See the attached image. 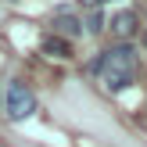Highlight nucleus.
I'll use <instances>...</instances> for the list:
<instances>
[{"label": "nucleus", "mask_w": 147, "mask_h": 147, "mask_svg": "<svg viewBox=\"0 0 147 147\" xmlns=\"http://www.w3.org/2000/svg\"><path fill=\"white\" fill-rule=\"evenodd\" d=\"M90 72L104 83L108 93H126L140 76V50L133 43H115L90 61Z\"/></svg>", "instance_id": "obj_1"}, {"label": "nucleus", "mask_w": 147, "mask_h": 147, "mask_svg": "<svg viewBox=\"0 0 147 147\" xmlns=\"http://www.w3.org/2000/svg\"><path fill=\"white\" fill-rule=\"evenodd\" d=\"M0 108H4V115L11 122H25L29 115L36 111V93L29 90L22 79H11L4 90V97H0Z\"/></svg>", "instance_id": "obj_2"}, {"label": "nucleus", "mask_w": 147, "mask_h": 147, "mask_svg": "<svg viewBox=\"0 0 147 147\" xmlns=\"http://www.w3.org/2000/svg\"><path fill=\"white\" fill-rule=\"evenodd\" d=\"M104 29H111V32L119 36V43H129L136 32H140V14H136L133 7H122V11L111 14V22H108Z\"/></svg>", "instance_id": "obj_3"}, {"label": "nucleus", "mask_w": 147, "mask_h": 147, "mask_svg": "<svg viewBox=\"0 0 147 147\" xmlns=\"http://www.w3.org/2000/svg\"><path fill=\"white\" fill-rule=\"evenodd\" d=\"M50 29H54V36H61V40H68V43H76L79 36H83V22H79V14H76V11H68V7L54 11Z\"/></svg>", "instance_id": "obj_4"}, {"label": "nucleus", "mask_w": 147, "mask_h": 147, "mask_svg": "<svg viewBox=\"0 0 147 147\" xmlns=\"http://www.w3.org/2000/svg\"><path fill=\"white\" fill-rule=\"evenodd\" d=\"M40 50H43L47 57H57V61H65V57H72V43H68V40H61V36H54V32H50V36H43V40H40Z\"/></svg>", "instance_id": "obj_5"}, {"label": "nucleus", "mask_w": 147, "mask_h": 147, "mask_svg": "<svg viewBox=\"0 0 147 147\" xmlns=\"http://www.w3.org/2000/svg\"><path fill=\"white\" fill-rule=\"evenodd\" d=\"M104 25H108V18H104V11H100V7H93V11H90V18L83 22V32H90V36H97V32H104Z\"/></svg>", "instance_id": "obj_6"}, {"label": "nucleus", "mask_w": 147, "mask_h": 147, "mask_svg": "<svg viewBox=\"0 0 147 147\" xmlns=\"http://www.w3.org/2000/svg\"><path fill=\"white\" fill-rule=\"evenodd\" d=\"M79 4H83V7H90V11H93V7H100V4H108V0H79Z\"/></svg>", "instance_id": "obj_7"}]
</instances>
